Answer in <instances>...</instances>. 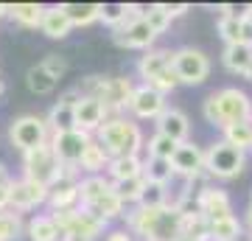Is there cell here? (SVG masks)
<instances>
[{"label":"cell","instance_id":"obj_1","mask_svg":"<svg viewBox=\"0 0 252 241\" xmlns=\"http://www.w3.org/2000/svg\"><path fill=\"white\" fill-rule=\"evenodd\" d=\"M126 230L140 236L143 241H174L182 236V213L174 202L162 207H143L135 205L126 210Z\"/></svg>","mask_w":252,"mask_h":241},{"label":"cell","instance_id":"obj_2","mask_svg":"<svg viewBox=\"0 0 252 241\" xmlns=\"http://www.w3.org/2000/svg\"><path fill=\"white\" fill-rule=\"evenodd\" d=\"M202 115L210 126L216 129H227L230 124H241L252 118V99L244 87H219L213 93H207V99L202 101Z\"/></svg>","mask_w":252,"mask_h":241},{"label":"cell","instance_id":"obj_3","mask_svg":"<svg viewBox=\"0 0 252 241\" xmlns=\"http://www.w3.org/2000/svg\"><path fill=\"white\" fill-rule=\"evenodd\" d=\"M93 138L107 149L109 157H140L146 146L140 124H135L126 115H109Z\"/></svg>","mask_w":252,"mask_h":241},{"label":"cell","instance_id":"obj_4","mask_svg":"<svg viewBox=\"0 0 252 241\" xmlns=\"http://www.w3.org/2000/svg\"><path fill=\"white\" fill-rule=\"evenodd\" d=\"M137 76L143 79V84L154 87L168 99V93L180 87V81L174 76V51L171 48H152L137 59Z\"/></svg>","mask_w":252,"mask_h":241},{"label":"cell","instance_id":"obj_5","mask_svg":"<svg viewBox=\"0 0 252 241\" xmlns=\"http://www.w3.org/2000/svg\"><path fill=\"white\" fill-rule=\"evenodd\" d=\"M247 160H250L247 152H238V149H233L224 140H213L205 149V174L207 179L227 182V179L241 177L244 169H247Z\"/></svg>","mask_w":252,"mask_h":241},{"label":"cell","instance_id":"obj_6","mask_svg":"<svg viewBox=\"0 0 252 241\" xmlns=\"http://www.w3.org/2000/svg\"><path fill=\"white\" fill-rule=\"evenodd\" d=\"M9 140L17 152H31L36 146H45L51 140V126H48L45 115H36V112H26L17 115L9 124Z\"/></svg>","mask_w":252,"mask_h":241},{"label":"cell","instance_id":"obj_7","mask_svg":"<svg viewBox=\"0 0 252 241\" xmlns=\"http://www.w3.org/2000/svg\"><path fill=\"white\" fill-rule=\"evenodd\" d=\"M210 56L205 51H199L193 45H182L174 51V76L180 84H188V87H199L210 79Z\"/></svg>","mask_w":252,"mask_h":241},{"label":"cell","instance_id":"obj_8","mask_svg":"<svg viewBox=\"0 0 252 241\" xmlns=\"http://www.w3.org/2000/svg\"><path fill=\"white\" fill-rule=\"evenodd\" d=\"M23 177L31 179V182H39L45 188H51L56 179L62 177V163L54 154L51 143L36 146V149L23 154Z\"/></svg>","mask_w":252,"mask_h":241},{"label":"cell","instance_id":"obj_9","mask_svg":"<svg viewBox=\"0 0 252 241\" xmlns=\"http://www.w3.org/2000/svg\"><path fill=\"white\" fill-rule=\"evenodd\" d=\"M171 171L174 177H182L185 182H196V179H207L205 174V149L193 140L177 143V149L171 154Z\"/></svg>","mask_w":252,"mask_h":241},{"label":"cell","instance_id":"obj_10","mask_svg":"<svg viewBox=\"0 0 252 241\" xmlns=\"http://www.w3.org/2000/svg\"><path fill=\"white\" fill-rule=\"evenodd\" d=\"M193 205L202 216H205V222H216V219H227V216H235L233 210V199L227 194L224 188L219 185H202L196 191V197H193Z\"/></svg>","mask_w":252,"mask_h":241},{"label":"cell","instance_id":"obj_11","mask_svg":"<svg viewBox=\"0 0 252 241\" xmlns=\"http://www.w3.org/2000/svg\"><path fill=\"white\" fill-rule=\"evenodd\" d=\"M79 166H62V177L48 188V207L64 210V207H79Z\"/></svg>","mask_w":252,"mask_h":241},{"label":"cell","instance_id":"obj_12","mask_svg":"<svg viewBox=\"0 0 252 241\" xmlns=\"http://www.w3.org/2000/svg\"><path fill=\"white\" fill-rule=\"evenodd\" d=\"M42 205H48V188L45 185L31 182L26 177L11 179L9 210H14V213H28V210H36V207H42Z\"/></svg>","mask_w":252,"mask_h":241},{"label":"cell","instance_id":"obj_13","mask_svg":"<svg viewBox=\"0 0 252 241\" xmlns=\"http://www.w3.org/2000/svg\"><path fill=\"white\" fill-rule=\"evenodd\" d=\"M90 138L93 135L81 132V129H67V132H51L48 143H51V149H54V154L59 157L62 166H79Z\"/></svg>","mask_w":252,"mask_h":241},{"label":"cell","instance_id":"obj_14","mask_svg":"<svg viewBox=\"0 0 252 241\" xmlns=\"http://www.w3.org/2000/svg\"><path fill=\"white\" fill-rule=\"evenodd\" d=\"M112 42L118 45V48H126V51H152L154 42H157V34H154L152 28H149V23H146L143 17L140 20H129V23H124L121 28H115L112 31Z\"/></svg>","mask_w":252,"mask_h":241},{"label":"cell","instance_id":"obj_15","mask_svg":"<svg viewBox=\"0 0 252 241\" xmlns=\"http://www.w3.org/2000/svg\"><path fill=\"white\" fill-rule=\"evenodd\" d=\"M168 101L162 93H157L149 84H137L135 93H132V101H129V112L137 118V121H157V118L165 112Z\"/></svg>","mask_w":252,"mask_h":241},{"label":"cell","instance_id":"obj_16","mask_svg":"<svg viewBox=\"0 0 252 241\" xmlns=\"http://www.w3.org/2000/svg\"><path fill=\"white\" fill-rule=\"evenodd\" d=\"M135 87L137 84L129 76H107V87H104L101 104L107 107L109 115H124L126 109H129V101H132Z\"/></svg>","mask_w":252,"mask_h":241},{"label":"cell","instance_id":"obj_17","mask_svg":"<svg viewBox=\"0 0 252 241\" xmlns=\"http://www.w3.org/2000/svg\"><path fill=\"white\" fill-rule=\"evenodd\" d=\"M109 118L107 107L101 104L98 99H90V96H81L76 104H73V121H76V129L87 135H95L98 126Z\"/></svg>","mask_w":252,"mask_h":241},{"label":"cell","instance_id":"obj_18","mask_svg":"<svg viewBox=\"0 0 252 241\" xmlns=\"http://www.w3.org/2000/svg\"><path fill=\"white\" fill-rule=\"evenodd\" d=\"M154 129L165 138H171L174 143L190 140V118L180 107H165V112L154 121Z\"/></svg>","mask_w":252,"mask_h":241},{"label":"cell","instance_id":"obj_19","mask_svg":"<svg viewBox=\"0 0 252 241\" xmlns=\"http://www.w3.org/2000/svg\"><path fill=\"white\" fill-rule=\"evenodd\" d=\"M221 65L238 79L252 81V45H224L221 51Z\"/></svg>","mask_w":252,"mask_h":241},{"label":"cell","instance_id":"obj_20","mask_svg":"<svg viewBox=\"0 0 252 241\" xmlns=\"http://www.w3.org/2000/svg\"><path fill=\"white\" fill-rule=\"evenodd\" d=\"M109 160H112V157L107 154V149H104L95 138H90V143H87V149H84V154H81V160H79L81 177H98V174H107Z\"/></svg>","mask_w":252,"mask_h":241},{"label":"cell","instance_id":"obj_21","mask_svg":"<svg viewBox=\"0 0 252 241\" xmlns=\"http://www.w3.org/2000/svg\"><path fill=\"white\" fill-rule=\"evenodd\" d=\"M109 191H112V182H109L107 174L81 177L79 179V207H93L101 197H107Z\"/></svg>","mask_w":252,"mask_h":241},{"label":"cell","instance_id":"obj_22","mask_svg":"<svg viewBox=\"0 0 252 241\" xmlns=\"http://www.w3.org/2000/svg\"><path fill=\"white\" fill-rule=\"evenodd\" d=\"M107 227H109L107 219H101V216L93 213V210L79 207V213H76V224H73L70 233H73V236H81V239L95 241L98 236H107Z\"/></svg>","mask_w":252,"mask_h":241},{"label":"cell","instance_id":"obj_23","mask_svg":"<svg viewBox=\"0 0 252 241\" xmlns=\"http://www.w3.org/2000/svg\"><path fill=\"white\" fill-rule=\"evenodd\" d=\"M39 31L48 36V39H64V36L73 31L70 20L64 17L62 6H45V14H42V23H39Z\"/></svg>","mask_w":252,"mask_h":241},{"label":"cell","instance_id":"obj_24","mask_svg":"<svg viewBox=\"0 0 252 241\" xmlns=\"http://www.w3.org/2000/svg\"><path fill=\"white\" fill-rule=\"evenodd\" d=\"M244 236H247V230H244V222L238 216L207 222V241H241Z\"/></svg>","mask_w":252,"mask_h":241},{"label":"cell","instance_id":"obj_25","mask_svg":"<svg viewBox=\"0 0 252 241\" xmlns=\"http://www.w3.org/2000/svg\"><path fill=\"white\" fill-rule=\"evenodd\" d=\"M73 28H87L101 20V3H59Z\"/></svg>","mask_w":252,"mask_h":241},{"label":"cell","instance_id":"obj_26","mask_svg":"<svg viewBox=\"0 0 252 241\" xmlns=\"http://www.w3.org/2000/svg\"><path fill=\"white\" fill-rule=\"evenodd\" d=\"M26 236L28 241H62V233L54 224L48 213H36L26 222Z\"/></svg>","mask_w":252,"mask_h":241},{"label":"cell","instance_id":"obj_27","mask_svg":"<svg viewBox=\"0 0 252 241\" xmlns=\"http://www.w3.org/2000/svg\"><path fill=\"white\" fill-rule=\"evenodd\" d=\"M109 182H124L132 177H143V157H112L107 169Z\"/></svg>","mask_w":252,"mask_h":241},{"label":"cell","instance_id":"obj_28","mask_svg":"<svg viewBox=\"0 0 252 241\" xmlns=\"http://www.w3.org/2000/svg\"><path fill=\"white\" fill-rule=\"evenodd\" d=\"M6 14L23 28H39L45 6L42 3H14V6H6Z\"/></svg>","mask_w":252,"mask_h":241},{"label":"cell","instance_id":"obj_29","mask_svg":"<svg viewBox=\"0 0 252 241\" xmlns=\"http://www.w3.org/2000/svg\"><path fill=\"white\" fill-rule=\"evenodd\" d=\"M56 84H59V81H56L54 76H51V73L42 68V62L28 68V73H26V87L31 90L34 96H51V93L56 90Z\"/></svg>","mask_w":252,"mask_h":241},{"label":"cell","instance_id":"obj_30","mask_svg":"<svg viewBox=\"0 0 252 241\" xmlns=\"http://www.w3.org/2000/svg\"><path fill=\"white\" fill-rule=\"evenodd\" d=\"M51 132H67V129H76V121H73V104L70 101H56L54 107L48 109L45 115Z\"/></svg>","mask_w":252,"mask_h":241},{"label":"cell","instance_id":"obj_31","mask_svg":"<svg viewBox=\"0 0 252 241\" xmlns=\"http://www.w3.org/2000/svg\"><path fill=\"white\" fill-rule=\"evenodd\" d=\"M143 188H146V177H132V179H124V182H112V191H115V197L121 199L126 207L140 205Z\"/></svg>","mask_w":252,"mask_h":241},{"label":"cell","instance_id":"obj_32","mask_svg":"<svg viewBox=\"0 0 252 241\" xmlns=\"http://www.w3.org/2000/svg\"><path fill=\"white\" fill-rule=\"evenodd\" d=\"M221 140L230 143L233 149H238V152H247L250 154L252 149V124L250 121H241V124H230L227 129H221Z\"/></svg>","mask_w":252,"mask_h":241},{"label":"cell","instance_id":"obj_33","mask_svg":"<svg viewBox=\"0 0 252 241\" xmlns=\"http://www.w3.org/2000/svg\"><path fill=\"white\" fill-rule=\"evenodd\" d=\"M143 177L149 179V182L171 185V179H174L171 160H154V157H146V160H143Z\"/></svg>","mask_w":252,"mask_h":241},{"label":"cell","instance_id":"obj_34","mask_svg":"<svg viewBox=\"0 0 252 241\" xmlns=\"http://www.w3.org/2000/svg\"><path fill=\"white\" fill-rule=\"evenodd\" d=\"M143 20L149 23V28H152L157 36L165 34V31L171 28V23H174L171 11L165 9V3H152V6L146 9V17H143Z\"/></svg>","mask_w":252,"mask_h":241},{"label":"cell","instance_id":"obj_35","mask_svg":"<svg viewBox=\"0 0 252 241\" xmlns=\"http://www.w3.org/2000/svg\"><path fill=\"white\" fill-rule=\"evenodd\" d=\"M174 149H177V143H174L171 138L160 135V132H154L152 138L146 140V146H143L146 157H154V160H171Z\"/></svg>","mask_w":252,"mask_h":241},{"label":"cell","instance_id":"obj_36","mask_svg":"<svg viewBox=\"0 0 252 241\" xmlns=\"http://www.w3.org/2000/svg\"><path fill=\"white\" fill-rule=\"evenodd\" d=\"M20 236H26V222L23 216L14 210L0 213V241H17Z\"/></svg>","mask_w":252,"mask_h":241},{"label":"cell","instance_id":"obj_37","mask_svg":"<svg viewBox=\"0 0 252 241\" xmlns=\"http://www.w3.org/2000/svg\"><path fill=\"white\" fill-rule=\"evenodd\" d=\"M104 26H109L112 31L121 28L124 23H129V3H101V20Z\"/></svg>","mask_w":252,"mask_h":241},{"label":"cell","instance_id":"obj_38","mask_svg":"<svg viewBox=\"0 0 252 241\" xmlns=\"http://www.w3.org/2000/svg\"><path fill=\"white\" fill-rule=\"evenodd\" d=\"M168 202H171V191H168V185H160V182H149V179H146L140 205L143 207H162V205H168Z\"/></svg>","mask_w":252,"mask_h":241},{"label":"cell","instance_id":"obj_39","mask_svg":"<svg viewBox=\"0 0 252 241\" xmlns=\"http://www.w3.org/2000/svg\"><path fill=\"white\" fill-rule=\"evenodd\" d=\"M216 31H219V36L224 39V45L244 42V39H241V17H219Z\"/></svg>","mask_w":252,"mask_h":241},{"label":"cell","instance_id":"obj_40","mask_svg":"<svg viewBox=\"0 0 252 241\" xmlns=\"http://www.w3.org/2000/svg\"><path fill=\"white\" fill-rule=\"evenodd\" d=\"M76 213H79V207H64V210H51V219H54V224L59 227V233L62 236H67V233L73 230V224H76Z\"/></svg>","mask_w":252,"mask_h":241},{"label":"cell","instance_id":"obj_41","mask_svg":"<svg viewBox=\"0 0 252 241\" xmlns=\"http://www.w3.org/2000/svg\"><path fill=\"white\" fill-rule=\"evenodd\" d=\"M42 68H45V70L59 81V79H64V73H67V59L59 56V54H48L45 59H42Z\"/></svg>","mask_w":252,"mask_h":241},{"label":"cell","instance_id":"obj_42","mask_svg":"<svg viewBox=\"0 0 252 241\" xmlns=\"http://www.w3.org/2000/svg\"><path fill=\"white\" fill-rule=\"evenodd\" d=\"M104 241H135V236L126 227H115V230H107V239Z\"/></svg>","mask_w":252,"mask_h":241},{"label":"cell","instance_id":"obj_43","mask_svg":"<svg viewBox=\"0 0 252 241\" xmlns=\"http://www.w3.org/2000/svg\"><path fill=\"white\" fill-rule=\"evenodd\" d=\"M241 39L244 45H252V20L241 14Z\"/></svg>","mask_w":252,"mask_h":241},{"label":"cell","instance_id":"obj_44","mask_svg":"<svg viewBox=\"0 0 252 241\" xmlns=\"http://www.w3.org/2000/svg\"><path fill=\"white\" fill-rule=\"evenodd\" d=\"M9 185H11V182L0 185V213H6V210H9Z\"/></svg>","mask_w":252,"mask_h":241},{"label":"cell","instance_id":"obj_45","mask_svg":"<svg viewBox=\"0 0 252 241\" xmlns=\"http://www.w3.org/2000/svg\"><path fill=\"white\" fill-rule=\"evenodd\" d=\"M244 230H247V236H250V241H252V205L247 207V219H244Z\"/></svg>","mask_w":252,"mask_h":241},{"label":"cell","instance_id":"obj_46","mask_svg":"<svg viewBox=\"0 0 252 241\" xmlns=\"http://www.w3.org/2000/svg\"><path fill=\"white\" fill-rule=\"evenodd\" d=\"M6 182H11V177H9V171H6V166L0 163V185H6Z\"/></svg>","mask_w":252,"mask_h":241},{"label":"cell","instance_id":"obj_47","mask_svg":"<svg viewBox=\"0 0 252 241\" xmlns=\"http://www.w3.org/2000/svg\"><path fill=\"white\" fill-rule=\"evenodd\" d=\"M62 241H90V239H81V236H73V233H67V236H62Z\"/></svg>","mask_w":252,"mask_h":241},{"label":"cell","instance_id":"obj_48","mask_svg":"<svg viewBox=\"0 0 252 241\" xmlns=\"http://www.w3.org/2000/svg\"><path fill=\"white\" fill-rule=\"evenodd\" d=\"M241 14H244V17H250V20H252V3H247V6H241Z\"/></svg>","mask_w":252,"mask_h":241},{"label":"cell","instance_id":"obj_49","mask_svg":"<svg viewBox=\"0 0 252 241\" xmlns=\"http://www.w3.org/2000/svg\"><path fill=\"white\" fill-rule=\"evenodd\" d=\"M174 241H199V239H193V236H177Z\"/></svg>","mask_w":252,"mask_h":241},{"label":"cell","instance_id":"obj_50","mask_svg":"<svg viewBox=\"0 0 252 241\" xmlns=\"http://www.w3.org/2000/svg\"><path fill=\"white\" fill-rule=\"evenodd\" d=\"M3 93H6V81L0 79V99H3Z\"/></svg>","mask_w":252,"mask_h":241},{"label":"cell","instance_id":"obj_51","mask_svg":"<svg viewBox=\"0 0 252 241\" xmlns=\"http://www.w3.org/2000/svg\"><path fill=\"white\" fill-rule=\"evenodd\" d=\"M3 14H6V6H0V17H3Z\"/></svg>","mask_w":252,"mask_h":241},{"label":"cell","instance_id":"obj_52","mask_svg":"<svg viewBox=\"0 0 252 241\" xmlns=\"http://www.w3.org/2000/svg\"><path fill=\"white\" fill-rule=\"evenodd\" d=\"M250 124H252V118H250Z\"/></svg>","mask_w":252,"mask_h":241},{"label":"cell","instance_id":"obj_53","mask_svg":"<svg viewBox=\"0 0 252 241\" xmlns=\"http://www.w3.org/2000/svg\"><path fill=\"white\" fill-rule=\"evenodd\" d=\"M250 154H252V149H250Z\"/></svg>","mask_w":252,"mask_h":241},{"label":"cell","instance_id":"obj_54","mask_svg":"<svg viewBox=\"0 0 252 241\" xmlns=\"http://www.w3.org/2000/svg\"><path fill=\"white\" fill-rule=\"evenodd\" d=\"M241 241H244V239H241ZM247 241H250V239H247Z\"/></svg>","mask_w":252,"mask_h":241},{"label":"cell","instance_id":"obj_55","mask_svg":"<svg viewBox=\"0 0 252 241\" xmlns=\"http://www.w3.org/2000/svg\"><path fill=\"white\" fill-rule=\"evenodd\" d=\"M250 205H252V202H250Z\"/></svg>","mask_w":252,"mask_h":241}]
</instances>
